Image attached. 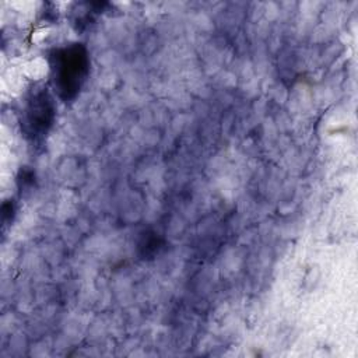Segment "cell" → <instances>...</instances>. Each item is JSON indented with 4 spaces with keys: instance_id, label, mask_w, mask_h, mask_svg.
<instances>
[{
    "instance_id": "6da1fadb",
    "label": "cell",
    "mask_w": 358,
    "mask_h": 358,
    "mask_svg": "<svg viewBox=\"0 0 358 358\" xmlns=\"http://www.w3.org/2000/svg\"><path fill=\"white\" fill-rule=\"evenodd\" d=\"M53 85L63 101L74 99L83 88L88 70L90 59L84 45L71 43L53 50L49 57Z\"/></svg>"
},
{
    "instance_id": "7a4b0ae2",
    "label": "cell",
    "mask_w": 358,
    "mask_h": 358,
    "mask_svg": "<svg viewBox=\"0 0 358 358\" xmlns=\"http://www.w3.org/2000/svg\"><path fill=\"white\" fill-rule=\"evenodd\" d=\"M55 119V103L53 98L46 90H39L32 94L28 99L25 113H24V126L25 133L32 138H39L45 136Z\"/></svg>"
}]
</instances>
